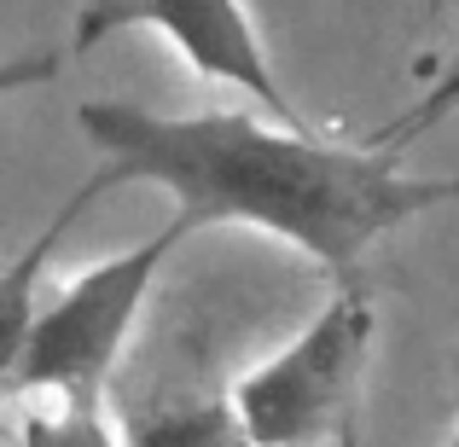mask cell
Masks as SVG:
<instances>
[{
	"mask_svg": "<svg viewBox=\"0 0 459 447\" xmlns=\"http://www.w3.org/2000/svg\"><path fill=\"white\" fill-rule=\"evenodd\" d=\"M76 123L100 151V192L163 186L192 233L256 227L314 256L337 285H360L395 227L459 198V180L407 175L378 146H332L314 128L256 123L250 111L163 116L105 99L82 105Z\"/></svg>",
	"mask_w": 459,
	"mask_h": 447,
	"instance_id": "cell-1",
	"label": "cell"
},
{
	"mask_svg": "<svg viewBox=\"0 0 459 447\" xmlns=\"http://www.w3.org/2000/svg\"><path fill=\"white\" fill-rule=\"evenodd\" d=\"M378 337V308L367 285H337V297L256 372L233 383L256 447H325L349 442L360 407V378Z\"/></svg>",
	"mask_w": 459,
	"mask_h": 447,
	"instance_id": "cell-2",
	"label": "cell"
},
{
	"mask_svg": "<svg viewBox=\"0 0 459 447\" xmlns=\"http://www.w3.org/2000/svg\"><path fill=\"white\" fill-rule=\"evenodd\" d=\"M186 238H192V227L180 215H169V227L152 233L146 245L123 250V256H105L100 268L76 273L58 297H47L12 395H23V401L30 395H47V401H100L111 366L123 360L128 337H134V320L146 314L157 273L169 268V256Z\"/></svg>",
	"mask_w": 459,
	"mask_h": 447,
	"instance_id": "cell-3",
	"label": "cell"
},
{
	"mask_svg": "<svg viewBox=\"0 0 459 447\" xmlns=\"http://www.w3.org/2000/svg\"><path fill=\"white\" fill-rule=\"evenodd\" d=\"M123 30L169 35L198 76L227 82V88L262 99V111H268L273 123L308 128V116L297 111L291 93L273 76V58H268V47H262L256 23H250L245 0H82L70 47H76V53H93L100 41H111V35H123Z\"/></svg>",
	"mask_w": 459,
	"mask_h": 447,
	"instance_id": "cell-4",
	"label": "cell"
},
{
	"mask_svg": "<svg viewBox=\"0 0 459 447\" xmlns=\"http://www.w3.org/2000/svg\"><path fill=\"white\" fill-rule=\"evenodd\" d=\"M100 198V180H82L76 192H70L65 203H58V215L41 227V233L30 238V245L18 250V256L0 268V395H12V383H18V366H23V348H30L35 337V320H41V285H47V262H53V250L65 245V233L76 227V215L88 210V203Z\"/></svg>",
	"mask_w": 459,
	"mask_h": 447,
	"instance_id": "cell-5",
	"label": "cell"
},
{
	"mask_svg": "<svg viewBox=\"0 0 459 447\" xmlns=\"http://www.w3.org/2000/svg\"><path fill=\"white\" fill-rule=\"evenodd\" d=\"M123 447H256L233 390H169L123 413Z\"/></svg>",
	"mask_w": 459,
	"mask_h": 447,
	"instance_id": "cell-6",
	"label": "cell"
},
{
	"mask_svg": "<svg viewBox=\"0 0 459 447\" xmlns=\"http://www.w3.org/2000/svg\"><path fill=\"white\" fill-rule=\"evenodd\" d=\"M12 447H123L100 401H47L30 395L12 425Z\"/></svg>",
	"mask_w": 459,
	"mask_h": 447,
	"instance_id": "cell-7",
	"label": "cell"
},
{
	"mask_svg": "<svg viewBox=\"0 0 459 447\" xmlns=\"http://www.w3.org/2000/svg\"><path fill=\"white\" fill-rule=\"evenodd\" d=\"M58 76V53L53 47H35V53H12L0 58V99H12V93L23 88H41V82Z\"/></svg>",
	"mask_w": 459,
	"mask_h": 447,
	"instance_id": "cell-8",
	"label": "cell"
},
{
	"mask_svg": "<svg viewBox=\"0 0 459 447\" xmlns=\"http://www.w3.org/2000/svg\"><path fill=\"white\" fill-rule=\"evenodd\" d=\"M454 93H459V70H454V82H448V88H442V93H437V105H430V111H425V116H419V123H430V116H437V111H442V105H448V99H454ZM419 123H413V128H419ZM413 128H407V134H413Z\"/></svg>",
	"mask_w": 459,
	"mask_h": 447,
	"instance_id": "cell-9",
	"label": "cell"
},
{
	"mask_svg": "<svg viewBox=\"0 0 459 447\" xmlns=\"http://www.w3.org/2000/svg\"><path fill=\"white\" fill-rule=\"evenodd\" d=\"M442 447H459V355H454V425H448V442Z\"/></svg>",
	"mask_w": 459,
	"mask_h": 447,
	"instance_id": "cell-10",
	"label": "cell"
},
{
	"mask_svg": "<svg viewBox=\"0 0 459 447\" xmlns=\"http://www.w3.org/2000/svg\"><path fill=\"white\" fill-rule=\"evenodd\" d=\"M448 6H454V0H425V12H430V18H448Z\"/></svg>",
	"mask_w": 459,
	"mask_h": 447,
	"instance_id": "cell-11",
	"label": "cell"
}]
</instances>
